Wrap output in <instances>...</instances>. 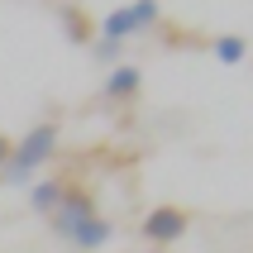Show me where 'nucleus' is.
I'll return each instance as SVG.
<instances>
[{
    "label": "nucleus",
    "mask_w": 253,
    "mask_h": 253,
    "mask_svg": "<svg viewBox=\"0 0 253 253\" xmlns=\"http://www.w3.org/2000/svg\"><path fill=\"white\" fill-rule=\"evenodd\" d=\"M10 148H14V143L5 139V134H0V168H5V158H10Z\"/></svg>",
    "instance_id": "f8f14e48"
},
{
    "label": "nucleus",
    "mask_w": 253,
    "mask_h": 253,
    "mask_svg": "<svg viewBox=\"0 0 253 253\" xmlns=\"http://www.w3.org/2000/svg\"><path fill=\"white\" fill-rule=\"evenodd\" d=\"M62 24H67V34H72L77 43L86 39V19H77V10H62Z\"/></svg>",
    "instance_id": "9d476101"
},
{
    "label": "nucleus",
    "mask_w": 253,
    "mask_h": 253,
    "mask_svg": "<svg viewBox=\"0 0 253 253\" xmlns=\"http://www.w3.org/2000/svg\"><path fill=\"white\" fill-rule=\"evenodd\" d=\"M62 191H67V182H57V177H43V182H34V186H29V211L53 215L57 206H62Z\"/></svg>",
    "instance_id": "423d86ee"
},
{
    "label": "nucleus",
    "mask_w": 253,
    "mask_h": 253,
    "mask_svg": "<svg viewBox=\"0 0 253 253\" xmlns=\"http://www.w3.org/2000/svg\"><path fill=\"white\" fill-rule=\"evenodd\" d=\"M191 229V215L182 211V206H153V211L143 215V225H139V234L148 244H158V249H168V244H177Z\"/></svg>",
    "instance_id": "f03ea898"
},
{
    "label": "nucleus",
    "mask_w": 253,
    "mask_h": 253,
    "mask_svg": "<svg viewBox=\"0 0 253 253\" xmlns=\"http://www.w3.org/2000/svg\"><path fill=\"white\" fill-rule=\"evenodd\" d=\"M91 215H100L96 211V196H91L86 186H67V191H62V206L53 211V229L67 239L72 229L82 225V220H91Z\"/></svg>",
    "instance_id": "7ed1b4c3"
},
{
    "label": "nucleus",
    "mask_w": 253,
    "mask_h": 253,
    "mask_svg": "<svg viewBox=\"0 0 253 253\" xmlns=\"http://www.w3.org/2000/svg\"><path fill=\"white\" fill-rule=\"evenodd\" d=\"M215 57H220L225 67H234V62L249 57V43H244L239 34H220V39H215Z\"/></svg>",
    "instance_id": "6e6552de"
},
{
    "label": "nucleus",
    "mask_w": 253,
    "mask_h": 253,
    "mask_svg": "<svg viewBox=\"0 0 253 253\" xmlns=\"http://www.w3.org/2000/svg\"><path fill=\"white\" fill-rule=\"evenodd\" d=\"M129 10H134V24H139V29H148V24L158 19V0H134Z\"/></svg>",
    "instance_id": "1a4fd4ad"
},
{
    "label": "nucleus",
    "mask_w": 253,
    "mask_h": 253,
    "mask_svg": "<svg viewBox=\"0 0 253 253\" xmlns=\"http://www.w3.org/2000/svg\"><path fill=\"white\" fill-rule=\"evenodd\" d=\"M110 234H115L110 220H105V215H91V220H82V225L67 234V244H72V249H82V253H96V249L110 244Z\"/></svg>",
    "instance_id": "20e7f679"
},
{
    "label": "nucleus",
    "mask_w": 253,
    "mask_h": 253,
    "mask_svg": "<svg viewBox=\"0 0 253 253\" xmlns=\"http://www.w3.org/2000/svg\"><path fill=\"white\" fill-rule=\"evenodd\" d=\"M139 86H143V72L125 62V67H115L110 77H105V100H134Z\"/></svg>",
    "instance_id": "39448f33"
},
{
    "label": "nucleus",
    "mask_w": 253,
    "mask_h": 253,
    "mask_svg": "<svg viewBox=\"0 0 253 253\" xmlns=\"http://www.w3.org/2000/svg\"><path fill=\"white\" fill-rule=\"evenodd\" d=\"M120 48H125V43H105V39H100V43H96V57H100V62H115Z\"/></svg>",
    "instance_id": "9b49d317"
},
{
    "label": "nucleus",
    "mask_w": 253,
    "mask_h": 253,
    "mask_svg": "<svg viewBox=\"0 0 253 253\" xmlns=\"http://www.w3.org/2000/svg\"><path fill=\"white\" fill-rule=\"evenodd\" d=\"M129 34H139V24H134V10H129V5H125V10H110L105 19H100V39H105V43H125Z\"/></svg>",
    "instance_id": "0eeeda50"
},
{
    "label": "nucleus",
    "mask_w": 253,
    "mask_h": 253,
    "mask_svg": "<svg viewBox=\"0 0 253 253\" xmlns=\"http://www.w3.org/2000/svg\"><path fill=\"white\" fill-rule=\"evenodd\" d=\"M57 134H62V125L57 120H43V125H34L24 134V139L10 148V158H5V186H29L34 182V172L53 158V148H57Z\"/></svg>",
    "instance_id": "f257e3e1"
}]
</instances>
